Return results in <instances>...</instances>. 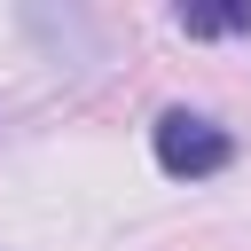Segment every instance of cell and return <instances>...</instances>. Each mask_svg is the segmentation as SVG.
<instances>
[{
	"label": "cell",
	"instance_id": "cell-1",
	"mask_svg": "<svg viewBox=\"0 0 251 251\" xmlns=\"http://www.w3.org/2000/svg\"><path fill=\"white\" fill-rule=\"evenodd\" d=\"M227 157H235L227 126H212V118H196V110H165V118H157V165H165L173 180H204V173H220Z\"/></svg>",
	"mask_w": 251,
	"mask_h": 251
},
{
	"label": "cell",
	"instance_id": "cell-2",
	"mask_svg": "<svg viewBox=\"0 0 251 251\" xmlns=\"http://www.w3.org/2000/svg\"><path fill=\"white\" fill-rule=\"evenodd\" d=\"M180 31L188 39H220V31H243L251 39V0L243 8H180Z\"/></svg>",
	"mask_w": 251,
	"mask_h": 251
}]
</instances>
